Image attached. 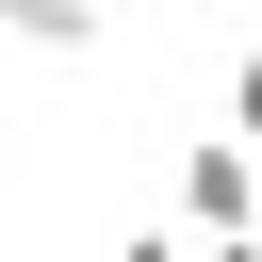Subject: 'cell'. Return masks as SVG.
I'll list each match as a JSON object with an SVG mask.
<instances>
[{
    "instance_id": "obj_1",
    "label": "cell",
    "mask_w": 262,
    "mask_h": 262,
    "mask_svg": "<svg viewBox=\"0 0 262 262\" xmlns=\"http://www.w3.org/2000/svg\"><path fill=\"white\" fill-rule=\"evenodd\" d=\"M180 229L196 246H262V147L246 131H196L180 147Z\"/></svg>"
},
{
    "instance_id": "obj_2",
    "label": "cell",
    "mask_w": 262,
    "mask_h": 262,
    "mask_svg": "<svg viewBox=\"0 0 262 262\" xmlns=\"http://www.w3.org/2000/svg\"><path fill=\"white\" fill-rule=\"evenodd\" d=\"M0 33H16V49H98L115 16H98V0H0Z\"/></svg>"
},
{
    "instance_id": "obj_3",
    "label": "cell",
    "mask_w": 262,
    "mask_h": 262,
    "mask_svg": "<svg viewBox=\"0 0 262 262\" xmlns=\"http://www.w3.org/2000/svg\"><path fill=\"white\" fill-rule=\"evenodd\" d=\"M115 262H196V229H115Z\"/></svg>"
},
{
    "instance_id": "obj_4",
    "label": "cell",
    "mask_w": 262,
    "mask_h": 262,
    "mask_svg": "<svg viewBox=\"0 0 262 262\" xmlns=\"http://www.w3.org/2000/svg\"><path fill=\"white\" fill-rule=\"evenodd\" d=\"M229 131H246V147H262V49H246V66H229Z\"/></svg>"
},
{
    "instance_id": "obj_5",
    "label": "cell",
    "mask_w": 262,
    "mask_h": 262,
    "mask_svg": "<svg viewBox=\"0 0 262 262\" xmlns=\"http://www.w3.org/2000/svg\"><path fill=\"white\" fill-rule=\"evenodd\" d=\"M196 262H262V246H196Z\"/></svg>"
},
{
    "instance_id": "obj_6",
    "label": "cell",
    "mask_w": 262,
    "mask_h": 262,
    "mask_svg": "<svg viewBox=\"0 0 262 262\" xmlns=\"http://www.w3.org/2000/svg\"><path fill=\"white\" fill-rule=\"evenodd\" d=\"M0 196H16V164H0Z\"/></svg>"
}]
</instances>
